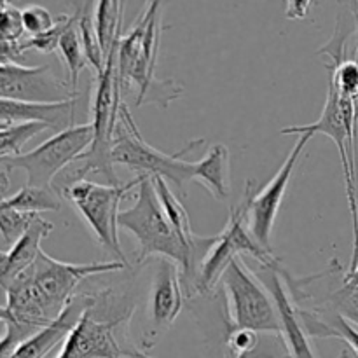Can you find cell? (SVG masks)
Returning <instances> with one entry per match:
<instances>
[{"mask_svg": "<svg viewBox=\"0 0 358 358\" xmlns=\"http://www.w3.org/2000/svg\"><path fill=\"white\" fill-rule=\"evenodd\" d=\"M124 268L128 266L119 261L91 264L62 262L42 250L34 266L2 287L6 304L0 311L3 325L0 357L9 358L21 343L58 320L84 280Z\"/></svg>", "mask_w": 358, "mask_h": 358, "instance_id": "1", "label": "cell"}, {"mask_svg": "<svg viewBox=\"0 0 358 358\" xmlns=\"http://www.w3.org/2000/svg\"><path fill=\"white\" fill-rule=\"evenodd\" d=\"M119 227L136 238L138 262L149 257L168 259L180 268L184 285L196 290L199 269L208 254L192 250L180 240L161 206L152 178H143L136 191L135 203L129 208L121 210Z\"/></svg>", "mask_w": 358, "mask_h": 358, "instance_id": "2", "label": "cell"}, {"mask_svg": "<svg viewBox=\"0 0 358 358\" xmlns=\"http://www.w3.org/2000/svg\"><path fill=\"white\" fill-rule=\"evenodd\" d=\"M161 2H149L142 16L128 34L121 37L117 48V76L121 91L136 90V105H168L177 100L184 87L171 79H156V62L161 38Z\"/></svg>", "mask_w": 358, "mask_h": 358, "instance_id": "3", "label": "cell"}, {"mask_svg": "<svg viewBox=\"0 0 358 358\" xmlns=\"http://www.w3.org/2000/svg\"><path fill=\"white\" fill-rule=\"evenodd\" d=\"M131 311L124 296L94 292V303L55 358H152L129 341Z\"/></svg>", "mask_w": 358, "mask_h": 358, "instance_id": "4", "label": "cell"}, {"mask_svg": "<svg viewBox=\"0 0 358 358\" xmlns=\"http://www.w3.org/2000/svg\"><path fill=\"white\" fill-rule=\"evenodd\" d=\"M357 112L355 101L346 100L334 84L329 80V93L325 107L320 117L311 124L287 126L280 129L282 135H311L317 133L327 135L332 138L339 150L343 164V178H345L346 198H348L350 215H352L353 227V254L350 268L346 271H353L358 264V192H357V157H355V138H357Z\"/></svg>", "mask_w": 358, "mask_h": 358, "instance_id": "5", "label": "cell"}, {"mask_svg": "<svg viewBox=\"0 0 358 358\" xmlns=\"http://www.w3.org/2000/svg\"><path fill=\"white\" fill-rule=\"evenodd\" d=\"M203 140L191 142L184 150L177 154H164L154 149L140 133L135 119L126 103L121 105L119 112V124L115 129L114 143H112V163L122 164L133 171H138L142 177H161L171 182L182 196L187 192V184L194 180V161L182 159L184 154L191 152Z\"/></svg>", "mask_w": 358, "mask_h": 358, "instance_id": "6", "label": "cell"}, {"mask_svg": "<svg viewBox=\"0 0 358 358\" xmlns=\"http://www.w3.org/2000/svg\"><path fill=\"white\" fill-rule=\"evenodd\" d=\"M229 331H254L257 334L282 336L278 311L261 280L243 259L231 262L220 278Z\"/></svg>", "mask_w": 358, "mask_h": 358, "instance_id": "7", "label": "cell"}, {"mask_svg": "<svg viewBox=\"0 0 358 358\" xmlns=\"http://www.w3.org/2000/svg\"><path fill=\"white\" fill-rule=\"evenodd\" d=\"M145 177H136L126 184L103 185L91 180H80L62 192L63 199L77 210L80 219L86 222L94 240L119 262L128 266L124 252L119 243V205Z\"/></svg>", "mask_w": 358, "mask_h": 358, "instance_id": "8", "label": "cell"}, {"mask_svg": "<svg viewBox=\"0 0 358 358\" xmlns=\"http://www.w3.org/2000/svg\"><path fill=\"white\" fill-rule=\"evenodd\" d=\"M93 124H76L62 133H55L35 149L20 156L0 157V166L7 170H23L28 185L52 187L56 177L65 171L73 161L79 159L93 145Z\"/></svg>", "mask_w": 358, "mask_h": 358, "instance_id": "9", "label": "cell"}, {"mask_svg": "<svg viewBox=\"0 0 358 358\" xmlns=\"http://www.w3.org/2000/svg\"><path fill=\"white\" fill-rule=\"evenodd\" d=\"M247 213L248 194L245 192L243 199L238 203V206L231 208L229 220H227L224 231L217 234L215 245L212 247L208 257L205 259L201 269H199L194 292H210L220 282L224 271L229 268L231 262L236 261V259H243V255H248L261 266L280 264L278 259L273 255V252L261 247L255 241V238L252 236L247 224Z\"/></svg>", "mask_w": 358, "mask_h": 358, "instance_id": "10", "label": "cell"}, {"mask_svg": "<svg viewBox=\"0 0 358 358\" xmlns=\"http://www.w3.org/2000/svg\"><path fill=\"white\" fill-rule=\"evenodd\" d=\"M311 140V135H301L296 145L289 152L287 159L283 161L282 168L276 171L275 177L269 180V184L255 194L254 182H247L245 192L248 194V213L247 224L252 236L255 238L261 247L271 252V233L275 227V220L278 217L280 206H282L283 196H285L289 182L292 178L296 164L299 163V157L303 154L306 143Z\"/></svg>", "mask_w": 358, "mask_h": 358, "instance_id": "11", "label": "cell"}, {"mask_svg": "<svg viewBox=\"0 0 358 358\" xmlns=\"http://www.w3.org/2000/svg\"><path fill=\"white\" fill-rule=\"evenodd\" d=\"M0 98L28 103H62L77 98L70 83H65L49 65L27 66L21 63L0 65Z\"/></svg>", "mask_w": 358, "mask_h": 358, "instance_id": "12", "label": "cell"}, {"mask_svg": "<svg viewBox=\"0 0 358 358\" xmlns=\"http://www.w3.org/2000/svg\"><path fill=\"white\" fill-rule=\"evenodd\" d=\"M254 273L269 292L278 311L287 358H317L311 348V338L299 318L296 301H292V294L287 287V273L280 268V264L261 266V269H255ZM339 358H348V352H343Z\"/></svg>", "mask_w": 358, "mask_h": 358, "instance_id": "13", "label": "cell"}, {"mask_svg": "<svg viewBox=\"0 0 358 358\" xmlns=\"http://www.w3.org/2000/svg\"><path fill=\"white\" fill-rule=\"evenodd\" d=\"M184 308V282L182 271L175 262L157 259L156 271L150 285L147 313L154 334L170 329Z\"/></svg>", "mask_w": 358, "mask_h": 358, "instance_id": "14", "label": "cell"}, {"mask_svg": "<svg viewBox=\"0 0 358 358\" xmlns=\"http://www.w3.org/2000/svg\"><path fill=\"white\" fill-rule=\"evenodd\" d=\"M93 303L94 294H76L58 320H55L51 325H48L37 334L31 336L30 339L21 343L9 358H51L56 350L58 352L62 350L69 336L72 334V331L77 327L80 318L84 317V313L90 310Z\"/></svg>", "mask_w": 358, "mask_h": 358, "instance_id": "15", "label": "cell"}, {"mask_svg": "<svg viewBox=\"0 0 358 358\" xmlns=\"http://www.w3.org/2000/svg\"><path fill=\"white\" fill-rule=\"evenodd\" d=\"M77 98L62 103H28V101L3 100L0 98V126L16 124V122H38L62 133L76 126Z\"/></svg>", "mask_w": 358, "mask_h": 358, "instance_id": "16", "label": "cell"}, {"mask_svg": "<svg viewBox=\"0 0 358 358\" xmlns=\"http://www.w3.org/2000/svg\"><path fill=\"white\" fill-rule=\"evenodd\" d=\"M52 229L55 226L51 222L38 217L34 226L28 229V233L16 245H13L9 250L0 255V287L9 285L14 278H17L21 273L34 266L42 252V240H45Z\"/></svg>", "mask_w": 358, "mask_h": 358, "instance_id": "17", "label": "cell"}, {"mask_svg": "<svg viewBox=\"0 0 358 358\" xmlns=\"http://www.w3.org/2000/svg\"><path fill=\"white\" fill-rule=\"evenodd\" d=\"M229 161V147L224 143H213L203 159L196 161L194 180L205 185L210 194L219 201H224L231 194Z\"/></svg>", "mask_w": 358, "mask_h": 358, "instance_id": "18", "label": "cell"}, {"mask_svg": "<svg viewBox=\"0 0 358 358\" xmlns=\"http://www.w3.org/2000/svg\"><path fill=\"white\" fill-rule=\"evenodd\" d=\"M297 311H299L301 322H303L304 329L311 339H341L358 357V329L352 322H348L345 317L332 310H329V318L317 313V311H308L303 308H297Z\"/></svg>", "mask_w": 358, "mask_h": 358, "instance_id": "19", "label": "cell"}, {"mask_svg": "<svg viewBox=\"0 0 358 358\" xmlns=\"http://www.w3.org/2000/svg\"><path fill=\"white\" fill-rule=\"evenodd\" d=\"M21 9L3 0L0 6V58L2 63H17L28 51Z\"/></svg>", "mask_w": 358, "mask_h": 358, "instance_id": "20", "label": "cell"}, {"mask_svg": "<svg viewBox=\"0 0 358 358\" xmlns=\"http://www.w3.org/2000/svg\"><path fill=\"white\" fill-rule=\"evenodd\" d=\"M122 13H124V2L117 0H100L94 6V27L105 58H108L121 42Z\"/></svg>", "mask_w": 358, "mask_h": 358, "instance_id": "21", "label": "cell"}, {"mask_svg": "<svg viewBox=\"0 0 358 358\" xmlns=\"http://www.w3.org/2000/svg\"><path fill=\"white\" fill-rule=\"evenodd\" d=\"M0 206L23 213L41 215L44 212H56V210L62 208V196L52 187H35V185L27 184L14 196L3 198Z\"/></svg>", "mask_w": 358, "mask_h": 358, "instance_id": "22", "label": "cell"}, {"mask_svg": "<svg viewBox=\"0 0 358 358\" xmlns=\"http://www.w3.org/2000/svg\"><path fill=\"white\" fill-rule=\"evenodd\" d=\"M58 51L62 55V62L66 69V76H69V83L72 86L73 93H77V86H79L80 72L87 66L86 52H84L83 41H80L79 34V10L73 13L72 23L63 34L62 41H59Z\"/></svg>", "mask_w": 358, "mask_h": 358, "instance_id": "23", "label": "cell"}, {"mask_svg": "<svg viewBox=\"0 0 358 358\" xmlns=\"http://www.w3.org/2000/svg\"><path fill=\"white\" fill-rule=\"evenodd\" d=\"M77 10H79V34L80 41H83L84 52H86L87 62L93 66L98 77L105 72L107 58H105L103 49H101L100 45L96 27H94V16L91 14V2H87L86 6L77 7Z\"/></svg>", "mask_w": 358, "mask_h": 358, "instance_id": "24", "label": "cell"}, {"mask_svg": "<svg viewBox=\"0 0 358 358\" xmlns=\"http://www.w3.org/2000/svg\"><path fill=\"white\" fill-rule=\"evenodd\" d=\"M0 129H2L0 131V157H10L23 154L24 143L49 128L38 122H16V124L0 126Z\"/></svg>", "mask_w": 358, "mask_h": 358, "instance_id": "25", "label": "cell"}, {"mask_svg": "<svg viewBox=\"0 0 358 358\" xmlns=\"http://www.w3.org/2000/svg\"><path fill=\"white\" fill-rule=\"evenodd\" d=\"M41 215H34V213H23L13 208H3L0 206V236L6 247H13L16 245L24 234L28 233L35 220Z\"/></svg>", "mask_w": 358, "mask_h": 358, "instance_id": "26", "label": "cell"}, {"mask_svg": "<svg viewBox=\"0 0 358 358\" xmlns=\"http://www.w3.org/2000/svg\"><path fill=\"white\" fill-rule=\"evenodd\" d=\"M329 310L336 311L358 329V287L343 285L329 296Z\"/></svg>", "mask_w": 358, "mask_h": 358, "instance_id": "27", "label": "cell"}, {"mask_svg": "<svg viewBox=\"0 0 358 358\" xmlns=\"http://www.w3.org/2000/svg\"><path fill=\"white\" fill-rule=\"evenodd\" d=\"M72 16H69V14H62V16H58V20H56V24L51 28L49 31H45V34L42 35H37V37H28V51L30 49H35V51L42 52V55H49V52L56 51L59 45V41H62L63 34H65V30L69 28V24L72 23Z\"/></svg>", "mask_w": 358, "mask_h": 358, "instance_id": "28", "label": "cell"}, {"mask_svg": "<svg viewBox=\"0 0 358 358\" xmlns=\"http://www.w3.org/2000/svg\"><path fill=\"white\" fill-rule=\"evenodd\" d=\"M21 20H23L24 31L28 37H37V35L45 34L56 24L58 17H52L45 7L41 6H28L21 9Z\"/></svg>", "mask_w": 358, "mask_h": 358, "instance_id": "29", "label": "cell"}, {"mask_svg": "<svg viewBox=\"0 0 358 358\" xmlns=\"http://www.w3.org/2000/svg\"><path fill=\"white\" fill-rule=\"evenodd\" d=\"M231 358H287V348L283 345L282 336L266 334V338H261V343L254 352Z\"/></svg>", "mask_w": 358, "mask_h": 358, "instance_id": "30", "label": "cell"}, {"mask_svg": "<svg viewBox=\"0 0 358 358\" xmlns=\"http://www.w3.org/2000/svg\"><path fill=\"white\" fill-rule=\"evenodd\" d=\"M259 343H261V334L254 331L238 329V331H229V336H227V348H229L231 357L254 352Z\"/></svg>", "mask_w": 358, "mask_h": 358, "instance_id": "31", "label": "cell"}, {"mask_svg": "<svg viewBox=\"0 0 358 358\" xmlns=\"http://www.w3.org/2000/svg\"><path fill=\"white\" fill-rule=\"evenodd\" d=\"M313 2H306V0H296V2H287L285 16L290 20H303L310 14Z\"/></svg>", "mask_w": 358, "mask_h": 358, "instance_id": "32", "label": "cell"}, {"mask_svg": "<svg viewBox=\"0 0 358 358\" xmlns=\"http://www.w3.org/2000/svg\"><path fill=\"white\" fill-rule=\"evenodd\" d=\"M353 13H355V49H353V59L358 65V2H355V7H353ZM355 112L358 119V101L355 103Z\"/></svg>", "mask_w": 358, "mask_h": 358, "instance_id": "33", "label": "cell"}, {"mask_svg": "<svg viewBox=\"0 0 358 358\" xmlns=\"http://www.w3.org/2000/svg\"><path fill=\"white\" fill-rule=\"evenodd\" d=\"M343 285L358 287V264L353 271H345V278H343Z\"/></svg>", "mask_w": 358, "mask_h": 358, "instance_id": "34", "label": "cell"}]
</instances>
